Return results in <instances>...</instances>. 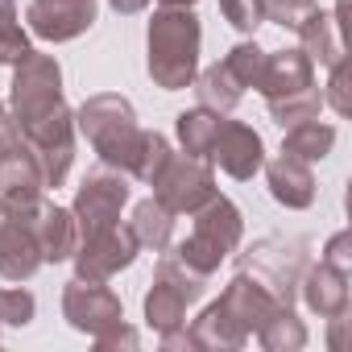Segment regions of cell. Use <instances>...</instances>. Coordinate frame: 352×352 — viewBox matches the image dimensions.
<instances>
[{"label": "cell", "instance_id": "obj_1", "mask_svg": "<svg viewBox=\"0 0 352 352\" xmlns=\"http://www.w3.org/2000/svg\"><path fill=\"white\" fill-rule=\"evenodd\" d=\"M199 42H204V30L191 9H157L149 21V34H145L149 79L162 91L191 87L199 75Z\"/></svg>", "mask_w": 352, "mask_h": 352}, {"label": "cell", "instance_id": "obj_2", "mask_svg": "<svg viewBox=\"0 0 352 352\" xmlns=\"http://www.w3.org/2000/svg\"><path fill=\"white\" fill-rule=\"evenodd\" d=\"M257 91L270 104V116L290 129L298 120L319 116L323 108V91L315 87V63L302 50H265V67L257 75Z\"/></svg>", "mask_w": 352, "mask_h": 352}, {"label": "cell", "instance_id": "obj_3", "mask_svg": "<svg viewBox=\"0 0 352 352\" xmlns=\"http://www.w3.org/2000/svg\"><path fill=\"white\" fill-rule=\"evenodd\" d=\"M195 216V228L187 241L174 245V257L183 265H191L195 274L212 278L220 270V261H228L236 249H241V236H245V220H241V208L228 199V195H212Z\"/></svg>", "mask_w": 352, "mask_h": 352}, {"label": "cell", "instance_id": "obj_4", "mask_svg": "<svg viewBox=\"0 0 352 352\" xmlns=\"http://www.w3.org/2000/svg\"><path fill=\"white\" fill-rule=\"evenodd\" d=\"M75 129L91 141V149L100 153L104 166H112L120 174L129 170L133 149L141 141V124H137V112L124 96L104 91V96L83 100V108L75 112Z\"/></svg>", "mask_w": 352, "mask_h": 352}, {"label": "cell", "instance_id": "obj_5", "mask_svg": "<svg viewBox=\"0 0 352 352\" xmlns=\"http://www.w3.org/2000/svg\"><path fill=\"white\" fill-rule=\"evenodd\" d=\"M42 166L30 149V141L21 137L17 120L5 116L0 120V208L17 212V216H34L42 208Z\"/></svg>", "mask_w": 352, "mask_h": 352}, {"label": "cell", "instance_id": "obj_6", "mask_svg": "<svg viewBox=\"0 0 352 352\" xmlns=\"http://www.w3.org/2000/svg\"><path fill=\"white\" fill-rule=\"evenodd\" d=\"M307 249H311V245H307L302 236H265V241H257L249 253H241V270L253 274L278 302L294 307L298 282H302V274H307V265H311V253H307Z\"/></svg>", "mask_w": 352, "mask_h": 352}, {"label": "cell", "instance_id": "obj_7", "mask_svg": "<svg viewBox=\"0 0 352 352\" xmlns=\"http://www.w3.org/2000/svg\"><path fill=\"white\" fill-rule=\"evenodd\" d=\"M67 100H63V67L54 54H38L30 50L17 67H13V91H9V108H13V120L25 129L50 112H58Z\"/></svg>", "mask_w": 352, "mask_h": 352}, {"label": "cell", "instance_id": "obj_8", "mask_svg": "<svg viewBox=\"0 0 352 352\" xmlns=\"http://www.w3.org/2000/svg\"><path fill=\"white\" fill-rule=\"evenodd\" d=\"M149 187H153V199L170 216H191L216 195V174H212V162H204V157L170 153L162 162V170L149 179Z\"/></svg>", "mask_w": 352, "mask_h": 352}, {"label": "cell", "instance_id": "obj_9", "mask_svg": "<svg viewBox=\"0 0 352 352\" xmlns=\"http://www.w3.org/2000/svg\"><path fill=\"white\" fill-rule=\"evenodd\" d=\"M75 133H79L75 129V112L67 104L58 112H50V116H42V120H34V124L21 129V137L30 141V149H34V157L42 166L46 187H63L67 183L71 162H75Z\"/></svg>", "mask_w": 352, "mask_h": 352}, {"label": "cell", "instance_id": "obj_10", "mask_svg": "<svg viewBox=\"0 0 352 352\" xmlns=\"http://www.w3.org/2000/svg\"><path fill=\"white\" fill-rule=\"evenodd\" d=\"M137 236L129 232V224H108V228H96V232H83L79 236V249H75V278L83 282H108L112 274L129 270L137 261Z\"/></svg>", "mask_w": 352, "mask_h": 352}, {"label": "cell", "instance_id": "obj_11", "mask_svg": "<svg viewBox=\"0 0 352 352\" xmlns=\"http://www.w3.org/2000/svg\"><path fill=\"white\" fill-rule=\"evenodd\" d=\"M129 204V174L112 170V166H100L91 170L87 179L79 183L75 191V224H79V236L83 232H96V228H108V224H120V208Z\"/></svg>", "mask_w": 352, "mask_h": 352}, {"label": "cell", "instance_id": "obj_12", "mask_svg": "<svg viewBox=\"0 0 352 352\" xmlns=\"http://www.w3.org/2000/svg\"><path fill=\"white\" fill-rule=\"evenodd\" d=\"M63 319L75 327V331H83V336H104V331H112L116 323H124V307H120V298L104 286V282H83V278H75V282H67V290H63Z\"/></svg>", "mask_w": 352, "mask_h": 352}, {"label": "cell", "instance_id": "obj_13", "mask_svg": "<svg viewBox=\"0 0 352 352\" xmlns=\"http://www.w3.org/2000/svg\"><path fill=\"white\" fill-rule=\"evenodd\" d=\"M208 162H216L228 179L249 183L253 174L261 170V162H265V141H261V133H253L245 120L220 116V129H216V141H212Z\"/></svg>", "mask_w": 352, "mask_h": 352}, {"label": "cell", "instance_id": "obj_14", "mask_svg": "<svg viewBox=\"0 0 352 352\" xmlns=\"http://www.w3.org/2000/svg\"><path fill=\"white\" fill-rule=\"evenodd\" d=\"M96 0H30L25 21L42 42H75L96 25Z\"/></svg>", "mask_w": 352, "mask_h": 352}, {"label": "cell", "instance_id": "obj_15", "mask_svg": "<svg viewBox=\"0 0 352 352\" xmlns=\"http://www.w3.org/2000/svg\"><path fill=\"white\" fill-rule=\"evenodd\" d=\"M30 220L34 216L0 212V278H9V282H30L46 265Z\"/></svg>", "mask_w": 352, "mask_h": 352}, {"label": "cell", "instance_id": "obj_16", "mask_svg": "<svg viewBox=\"0 0 352 352\" xmlns=\"http://www.w3.org/2000/svg\"><path fill=\"white\" fill-rule=\"evenodd\" d=\"M265 166V183H270V195L282 204V208H290V212H302V208H311L315 204V174H311V162H298V157H290V153H278V157H270V162H261Z\"/></svg>", "mask_w": 352, "mask_h": 352}, {"label": "cell", "instance_id": "obj_17", "mask_svg": "<svg viewBox=\"0 0 352 352\" xmlns=\"http://www.w3.org/2000/svg\"><path fill=\"white\" fill-rule=\"evenodd\" d=\"M220 307H224V311H228L245 331H249V336H257V327H261L278 307H286V302H278V298H274L257 278H253V274H245V270H241V274L224 286Z\"/></svg>", "mask_w": 352, "mask_h": 352}, {"label": "cell", "instance_id": "obj_18", "mask_svg": "<svg viewBox=\"0 0 352 352\" xmlns=\"http://www.w3.org/2000/svg\"><path fill=\"white\" fill-rule=\"evenodd\" d=\"M34 236H38V249H42V261L58 265V261H71L75 249H79V224H75V212L71 208H58V204H46L34 212Z\"/></svg>", "mask_w": 352, "mask_h": 352}, {"label": "cell", "instance_id": "obj_19", "mask_svg": "<svg viewBox=\"0 0 352 352\" xmlns=\"http://www.w3.org/2000/svg\"><path fill=\"white\" fill-rule=\"evenodd\" d=\"M298 294H302V302H307L319 319L348 315V302H352V294H348V274L331 270L327 261L307 265V274H302V282H298Z\"/></svg>", "mask_w": 352, "mask_h": 352}, {"label": "cell", "instance_id": "obj_20", "mask_svg": "<svg viewBox=\"0 0 352 352\" xmlns=\"http://www.w3.org/2000/svg\"><path fill=\"white\" fill-rule=\"evenodd\" d=\"M294 34H298V50L311 58V63H319V67H336L340 58H344V30H340V21L331 17V13H323L319 5L294 25Z\"/></svg>", "mask_w": 352, "mask_h": 352}, {"label": "cell", "instance_id": "obj_21", "mask_svg": "<svg viewBox=\"0 0 352 352\" xmlns=\"http://www.w3.org/2000/svg\"><path fill=\"white\" fill-rule=\"evenodd\" d=\"M187 331H191V344H195V348H208V352H236V348L249 344V331L220 307V298H216Z\"/></svg>", "mask_w": 352, "mask_h": 352}, {"label": "cell", "instance_id": "obj_22", "mask_svg": "<svg viewBox=\"0 0 352 352\" xmlns=\"http://www.w3.org/2000/svg\"><path fill=\"white\" fill-rule=\"evenodd\" d=\"M195 96H199V108H212V112L228 116V112L241 104L245 87L236 83V75H232L224 63H212L208 71L195 75Z\"/></svg>", "mask_w": 352, "mask_h": 352}, {"label": "cell", "instance_id": "obj_23", "mask_svg": "<svg viewBox=\"0 0 352 352\" xmlns=\"http://www.w3.org/2000/svg\"><path fill=\"white\" fill-rule=\"evenodd\" d=\"M331 149H336V129L323 124L319 116L290 124V129H286V141H282V153H290V157H298V162H323Z\"/></svg>", "mask_w": 352, "mask_h": 352}, {"label": "cell", "instance_id": "obj_24", "mask_svg": "<svg viewBox=\"0 0 352 352\" xmlns=\"http://www.w3.org/2000/svg\"><path fill=\"white\" fill-rule=\"evenodd\" d=\"M129 232L137 236L141 249H149V253H166V249H170V236H174V216H170L157 199H141V204L133 208Z\"/></svg>", "mask_w": 352, "mask_h": 352}, {"label": "cell", "instance_id": "obj_25", "mask_svg": "<svg viewBox=\"0 0 352 352\" xmlns=\"http://www.w3.org/2000/svg\"><path fill=\"white\" fill-rule=\"evenodd\" d=\"M216 129H220V112H212V108H191V112H179V116H174V133H179L183 153L204 157V162H208V153H212Z\"/></svg>", "mask_w": 352, "mask_h": 352}, {"label": "cell", "instance_id": "obj_26", "mask_svg": "<svg viewBox=\"0 0 352 352\" xmlns=\"http://www.w3.org/2000/svg\"><path fill=\"white\" fill-rule=\"evenodd\" d=\"M257 344L270 352H298L307 344V327L294 315V307H278L261 327H257Z\"/></svg>", "mask_w": 352, "mask_h": 352}, {"label": "cell", "instance_id": "obj_27", "mask_svg": "<svg viewBox=\"0 0 352 352\" xmlns=\"http://www.w3.org/2000/svg\"><path fill=\"white\" fill-rule=\"evenodd\" d=\"M174 149H170V141L162 137V133H153V129H141V141H137V149H133V162H129V179H141V183H149L153 174L162 170V162L170 157Z\"/></svg>", "mask_w": 352, "mask_h": 352}, {"label": "cell", "instance_id": "obj_28", "mask_svg": "<svg viewBox=\"0 0 352 352\" xmlns=\"http://www.w3.org/2000/svg\"><path fill=\"white\" fill-rule=\"evenodd\" d=\"M30 34L17 21V5L13 0H0V67H17L30 54Z\"/></svg>", "mask_w": 352, "mask_h": 352}, {"label": "cell", "instance_id": "obj_29", "mask_svg": "<svg viewBox=\"0 0 352 352\" xmlns=\"http://www.w3.org/2000/svg\"><path fill=\"white\" fill-rule=\"evenodd\" d=\"M224 67L236 75L241 87H257V75H261V67H265V50H261L257 42H236V46L224 54Z\"/></svg>", "mask_w": 352, "mask_h": 352}, {"label": "cell", "instance_id": "obj_30", "mask_svg": "<svg viewBox=\"0 0 352 352\" xmlns=\"http://www.w3.org/2000/svg\"><path fill=\"white\" fill-rule=\"evenodd\" d=\"M38 315V298L21 286H0V327H25Z\"/></svg>", "mask_w": 352, "mask_h": 352}, {"label": "cell", "instance_id": "obj_31", "mask_svg": "<svg viewBox=\"0 0 352 352\" xmlns=\"http://www.w3.org/2000/svg\"><path fill=\"white\" fill-rule=\"evenodd\" d=\"M311 9H315V0H261V17L282 30H294Z\"/></svg>", "mask_w": 352, "mask_h": 352}, {"label": "cell", "instance_id": "obj_32", "mask_svg": "<svg viewBox=\"0 0 352 352\" xmlns=\"http://www.w3.org/2000/svg\"><path fill=\"white\" fill-rule=\"evenodd\" d=\"M220 13L228 17L232 30L241 34H253L265 17H261V0H220Z\"/></svg>", "mask_w": 352, "mask_h": 352}, {"label": "cell", "instance_id": "obj_33", "mask_svg": "<svg viewBox=\"0 0 352 352\" xmlns=\"http://www.w3.org/2000/svg\"><path fill=\"white\" fill-rule=\"evenodd\" d=\"M327 71H331V79H327V91H323V104H331L340 116H348V63L340 58Z\"/></svg>", "mask_w": 352, "mask_h": 352}, {"label": "cell", "instance_id": "obj_34", "mask_svg": "<svg viewBox=\"0 0 352 352\" xmlns=\"http://www.w3.org/2000/svg\"><path fill=\"white\" fill-rule=\"evenodd\" d=\"M319 261H327V265L340 270V274H352V236H348V232H336V236L327 241V249L319 253Z\"/></svg>", "mask_w": 352, "mask_h": 352}, {"label": "cell", "instance_id": "obj_35", "mask_svg": "<svg viewBox=\"0 0 352 352\" xmlns=\"http://www.w3.org/2000/svg\"><path fill=\"white\" fill-rule=\"evenodd\" d=\"M137 344H141V336H137L129 323H116L112 331L96 336V348H100V352H112V348H137Z\"/></svg>", "mask_w": 352, "mask_h": 352}, {"label": "cell", "instance_id": "obj_36", "mask_svg": "<svg viewBox=\"0 0 352 352\" xmlns=\"http://www.w3.org/2000/svg\"><path fill=\"white\" fill-rule=\"evenodd\" d=\"M108 5H112L120 17H133V13H145V9H149V0H108Z\"/></svg>", "mask_w": 352, "mask_h": 352}, {"label": "cell", "instance_id": "obj_37", "mask_svg": "<svg viewBox=\"0 0 352 352\" xmlns=\"http://www.w3.org/2000/svg\"><path fill=\"white\" fill-rule=\"evenodd\" d=\"M195 0H162V9H191Z\"/></svg>", "mask_w": 352, "mask_h": 352}, {"label": "cell", "instance_id": "obj_38", "mask_svg": "<svg viewBox=\"0 0 352 352\" xmlns=\"http://www.w3.org/2000/svg\"><path fill=\"white\" fill-rule=\"evenodd\" d=\"M0 120H5V100H0Z\"/></svg>", "mask_w": 352, "mask_h": 352}, {"label": "cell", "instance_id": "obj_39", "mask_svg": "<svg viewBox=\"0 0 352 352\" xmlns=\"http://www.w3.org/2000/svg\"><path fill=\"white\" fill-rule=\"evenodd\" d=\"M0 212H5V208H0Z\"/></svg>", "mask_w": 352, "mask_h": 352}]
</instances>
